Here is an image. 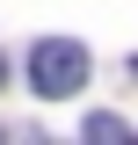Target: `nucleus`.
Wrapping results in <instances>:
<instances>
[{
    "label": "nucleus",
    "mask_w": 138,
    "mask_h": 145,
    "mask_svg": "<svg viewBox=\"0 0 138 145\" xmlns=\"http://www.w3.org/2000/svg\"><path fill=\"white\" fill-rule=\"evenodd\" d=\"M87 87V51L73 44V36H44L29 51V94H44V102H66V94Z\"/></svg>",
    "instance_id": "nucleus-1"
},
{
    "label": "nucleus",
    "mask_w": 138,
    "mask_h": 145,
    "mask_svg": "<svg viewBox=\"0 0 138 145\" xmlns=\"http://www.w3.org/2000/svg\"><path fill=\"white\" fill-rule=\"evenodd\" d=\"M87 138H124V116H87Z\"/></svg>",
    "instance_id": "nucleus-2"
},
{
    "label": "nucleus",
    "mask_w": 138,
    "mask_h": 145,
    "mask_svg": "<svg viewBox=\"0 0 138 145\" xmlns=\"http://www.w3.org/2000/svg\"><path fill=\"white\" fill-rule=\"evenodd\" d=\"M0 87H7V51H0Z\"/></svg>",
    "instance_id": "nucleus-3"
},
{
    "label": "nucleus",
    "mask_w": 138,
    "mask_h": 145,
    "mask_svg": "<svg viewBox=\"0 0 138 145\" xmlns=\"http://www.w3.org/2000/svg\"><path fill=\"white\" fill-rule=\"evenodd\" d=\"M131 72H138V65H131Z\"/></svg>",
    "instance_id": "nucleus-4"
}]
</instances>
